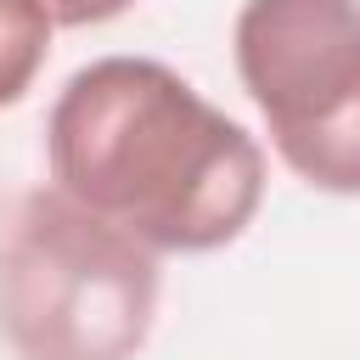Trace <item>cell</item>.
<instances>
[{"mask_svg":"<svg viewBox=\"0 0 360 360\" xmlns=\"http://www.w3.org/2000/svg\"><path fill=\"white\" fill-rule=\"evenodd\" d=\"M45 158L68 202L152 253H214L264 202L259 141L152 56L79 68L51 107Z\"/></svg>","mask_w":360,"mask_h":360,"instance_id":"cell-1","label":"cell"},{"mask_svg":"<svg viewBox=\"0 0 360 360\" xmlns=\"http://www.w3.org/2000/svg\"><path fill=\"white\" fill-rule=\"evenodd\" d=\"M152 321V248L56 186L17 197L0 225V338L17 360H135Z\"/></svg>","mask_w":360,"mask_h":360,"instance_id":"cell-2","label":"cell"},{"mask_svg":"<svg viewBox=\"0 0 360 360\" xmlns=\"http://www.w3.org/2000/svg\"><path fill=\"white\" fill-rule=\"evenodd\" d=\"M236 73L281 163L332 191H360V17L354 0H242Z\"/></svg>","mask_w":360,"mask_h":360,"instance_id":"cell-3","label":"cell"},{"mask_svg":"<svg viewBox=\"0 0 360 360\" xmlns=\"http://www.w3.org/2000/svg\"><path fill=\"white\" fill-rule=\"evenodd\" d=\"M51 56V17L39 0H0V107L22 101Z\"/></svg>","mask_w":360,"mask_h":360,"instance_id":"cell-4","label":"cell"},{"mask_svg":"<svg viewBox=\"0 0 360 360\" xmlns=\"http://www.w3.org/2000/svg\"><path fill=\"white\" fill-rule=\"evenodd\" d=\"M45 6V17H51V28L62 22V28H96V22H112V17H124L135 0H39Z\"/></svg>","mask_w":360,"mask_h":360,"instance_id":"cell-5","label":"cell"}]
</instances>
